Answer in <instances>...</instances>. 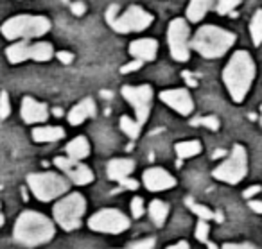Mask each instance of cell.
Masks as SVG:
<instances>
[{"instance_id": "obj_22", "label": "cell", "mask_w": 262, "mask_h": 249, "mask_svg": "<svg viewBox=\"0 0 262 249\" xmlns=\"http://www.w3.org/2000/svg\"><path fill=\"white\" fill-rule=\"evenodd\" d=\"M6 56H8L9 63H13V65L27 61V59H29V43H27V41H16L11 47H8Z\"/></svg>"}, {"instance_id": "obj_4", "label": "cell", "mask_w": 262, "mask_h": 249, "mask_svg": "<svg viewBox=\"0 0 262 249\" xmlns=\"http://www.w3.org/2000/svg\"><path fill=\"white\" fill-rule=\"evenodd\" d=\"M2 34L8 40H18V38H38L51 31V20L45 16L34 15H18L9 18L2 26Z\"/></svg>"}, {"instance_id": "obj_37", "label": "cell", "mask_w": 262, "mask_h": 249, "mask_svg": "<svg viewBox=\"0 0 262 249\" xmlns=\"http://www.w3.org/2000/svg\"><path fill=\"white\" fill-rule=\"evenodd\" d=\"M56 58H58L59 61L63 63V65H69V63L74 61V54H72V52H65V51L58 52V54H56Z\"/></svg>"}, {"instance_id": "obj_3", "label": "cell", "mask_w": 262, "mask_h": 249, "mask_svg": "<svg viewBox=\"0 0 262 249\" xmlns=\"http://www.w3.org/2000/svg\"><path fill=\"white\" fill-rule=\"evenodd\" d=\"M233 41H235V34L228 33L217 26H205L196 33L192 40V47L203 58L214 59L221 58L232 47Z\"/></svg>"}, {"instance_id": "obj_1", "label": "cell", "mask_w": 262, "mask_h": 249, "mask_svg": "<svg viewBox=\"0 0 262 249\" xmlns=\"http://www.w3.org/2000/svg\"><path fill=\"white\" fill-rule=\"evenodd\" d=\"M54 222L33 210L20 213L13 228V238L26 247H36L54 237Z\"/></svg>"}, {"instance_id": "obj_24", "label": "cell", "mask_w": 262, "mask_h": 249, "mask_svg": "<svg viewBox=\"0 0 262 249\" xmlns=\"http://www.w3.org/2000/svg\"><path fill=\"white\" fill-rule=\"evenodd\" d=\"M149 215L157 226H164L165 219H167V215H169V206L165 205L164 201L155 199V201H151V205H149Z\"/></svg>"}, {"instance_id": "obj_46", "label": "cell", "mask_w": 262, "mask_h": 249, "mask_svg": "<svg viewBox=\"0 0 262 249\" xmlns=\"http://www.w3.org/2000/svg\"><path fill=\"white\" fill-rule=\"evenodd\" d=\"M52 113H54L56 117H61V115H63V111H61L59 108H54V111H52Z\"/></svg>"}, {"instance_id": "obj_8", "label": "cell", "mask_w": 262, "mask_h": 249, "mask_svg": "<svg viewBox=\"0 0 262 249\" xmlns=\"http://www.w3.org/2000/svg\"><path fill=\"white\" fill-rule=\"evenodd\" d=\"M88 228L97 233H110V235H117L122 233L129 228V219L124 215L120 210L115 208H104L99 210L97 213L90 217L88 220Z\"/></svg>"}, {"instance_id": "obj_13", "label": "cell", "mask_w": 262, "mask_h": 249, "mask_svg": "<svg viewBox=\"0 0 262 249\" xmlns=\"http://www.w3.org/2000/svg\"><path fill=\"white\" fill-rule=\"evenodd\" d=\"M160 99L162 102L172 108L174 111H178L180 115H190L194 109V102H192V97L187 90L183 88H176V90H165L160 94Z\"/></svg>"}, {"instance_id": "obj_25", "label": "cell", "mask_w": 262, "mask_h": 249, "mask_svg": "<svg viewBox=\"0 0 262 249\" xmlns=\"http://www.w3.org/2000/svg\"><path fill=\"white\" fill-rule=\"evenodd\" d=\"M176 154H178L180 160H187L192 158V156L200 154L201 152V144L198 140H189V142H180L176 144Z\"/></svg>"}, {"instance_id": "obj_5", "label": "cell", "mask_w": 262, "mask_h": 249, "mask_svg": "<svg viewBox=\"0 0 262 249\" xmlns=\"http://www.w3.org/2000/svg\"><path fill=\"white\" fill-rule=\"evenodd\" d=\"M84 212H86V199L77 192L59 199L52 208L54 220L65 231L77 230L81 226V219H83Z\"/></svg>"}, {"instance_id": "obj_34", "label": "cell", "mask_w": 262, "mask_h": 249, "mask_svg": "<svg viewBox=\"0 0 262 249\" xmlns=\"http://www.w3.org/2000/svg\"><path fill=\"white\" fill-rule=\"evenodd\" d=\"M153 247H155V238H144V240L131 244L127 249H153Z\"/></svg>"}, {"instance_id": "obj_31", "label": "cell", "mask_w": 262, "mask_h": 249, "mask_svg": "<svg viewBox=\"0 0 262 249\" xmlns=\"http://www.w3.org/2000/svg\"><path fill=\"white\" fill-rule=\"evenodd\" d=\"M9 113H11L9 95H8V92H2V94H0V119H8Z\"/></svg>"}, {"instance_id": "obj_36", "label": "cell", "mask_w": 262, "mask_h": 249, "mask_svg": "<svg viewBox=\"0 0 262 249\" xmlns=\"http://www.w3.org/2000/svg\"><path fill=\"white\" fill-rule=\"evenodd\" d=\"M70 9H72V13L76 16H81V15H84V13H86V6H84L83 2H79V0H77V2H74V4L70 6Z\"/></svg>"}, {"instance_id": "obj_18", "label": "cell", "mask_w": 262, "mask_h": 249, "mask_svg": "<svg viewBox=\"0 0 262 249\" xmlns=\"http://www.w3.org/2000/svg\"><path fill=\"white\" fill-rule=\"evenodd\" d=\"M94 115H95V102L92 101L90 97H86V99H83L79 104H76L70 109L69 122L72 124V126H79V124H83L84 120Z\"/></svg>"}, {"instance_id": "obj_39", "label": "cell", "mask_w": 262, "mask_h": 249, "mask_svg": "<svg viewBox=\"0 0 262 249\" xmlns=\"http://www.w3.org/2000/svg\"><path fill=\"white\" fill-rule=\"evenodd\" d=\"M221 249H257L251 244H225Z\"/></svg>"}, {"instance_id": "obj_33", "label": "cell", "mask_w": 262, "mask_h": 249, "mask_svg": "<svg viewBox=\"0 0 262 249\" xmlns=\"http://www.w3.org/2000/svg\"><path fill=\"white\" fill-rule=\"evenodd\" d=\"M131 215L135 219L144 215V201L140 197H133V201H131Z\"/></svg>"}, {"instance_id": "obj_27", "label": "cell", "mask_w": 262, "mask_h": 249, "mask_svg": "<svg viewBox=\"0 0 262 249\" xmlns=\"http://www.w3.org/2000/svg\"><path fill=\"white\" fill-rule=\"evenodd\" d=\"M250 33H251V40L255 45L262 43V11H257L250 24Z\"/></svg>"}, {"instance_id": "obj_49", "label": "cell", "mask_w": 262, "mask_h": 249, "mask_svg": "<svg viewBox=\"0 0 262 249\" xmlns=\"http://www.w3.org/2000/svg\"><path fill=\"white\" fill-rule=\"evenodd\" d=\"M260 124H262V119H260Z\"/></svg>"}, {"instance_id": "obj_2", "label": "cell", "mask_w": 262, "mask_h": 249, "mask_svg": "<svg viewBox=\"0 0 262 249\" xmlns=\"http://www.w3.org/2000/svg\"><path fill=\"white\" fill-rule=\"evenodd\" d=\"M255 77V63L246 51H237L223 70V81L235 102H243Z\"/></svg>"}, {"instance_id": "obj_23", "label": "cell", "mask_w": 262, "mask_h": 249, "mask_svg": "<svg viewBox=\"0 0 262 249\" xmlns=\"http://www.w3.org/2000/svg\"><path fill=\"white\" fill-rule=\"evenodd\" d=\"M54 56V51H52L51 43H45V41H40V43H33L29 45V59H34V61H49V59Z\"/></svg>"}, {"instance_id": "obj_28", "label": "cell", "mask_w": 262, "mask_h": 249, "mask_svg": "<svg viewBox=\"0 0 262 249\" xmlns=\"http://www.w3.org/2000/svg\"><path fill=\"white\" fill-rule=\"evenodd\" d=\"M187 205H189V208L192 210L194 213H196L198 217H200L201 220H210V219H215V213L212 212V210H208L207 206L203 205H198V202H194L192 199H187Z\"/></svg>"}, {"instance_id": "obj_32", "label": "cell", "mask_w": 262, "mask_h": 249, "mask_svg": "<svg viewBox=\"0 0 262 249\" xmlns=\"http://www.w3.org/2000/svg\"><path fill=\"white\" fill-rule=\"evenodd\" d=\"M208 231H210V228H208L207 220L200 219V222H198V226H196V238L200 242H205V244H207L208 242Z\"/></svg>"}, {"instance_id": "obj_44", "label": "cell", "mask_w": 262, "mask_h": 249, "mask_svg": "<svg viewBox=\"0 0 262 249\" xmlns=\"http://www.w3.org/2000/svg\"><path fill=\"white\" fill-rule=\"evenodd\" d=\"M183 77H185V81L190 84V86H196V79H192V76H190L189 72H183Z\"/></svg>"}, {"instance_id": "obj_9", "label": "cell", "mask_w": 262, "mask_h": 249, "mask_svg": "<svg viewBox=\"0 0 262 249\" xmlns=\"http://www.w3.org/2000/svg\"><path fill=\"white\" fill-rule=\"evenodd\" d=\"M189 26L183 18H174L169 24V51L176 61H187L190 58L189 52Z\"/></svg>"}, {"instance_id": "obj_10", "label": "cell", "mask_w": 262, "mask_h": 249, "mask_svg": "<svg viewBox=\"0 0 262 249\" xmlns=\"http://www.w3.org/2000/svg\"><path fill=\"white\" fill-rule=\"evenodd\" d=\"M122 95L135 109L137 122L142 126L149 119V109L151 101H153V88L149 84H142V86H122Z\"/></svg>"}, {"instance_id": "obj_21", "label": "cell", "mask_w": 262, "mask_h": 249, "mask_svg": "<svg viewBox=\"0 0 262 249\" xmlns=\"http://www.w3.org/2000/svg\"><path fill=\"white\" fill-rule=\"evenodd\" d=\"M212 4H214V0H190L189 8H187V18L194 24L200 22L212 8Z\"/></svg>"}, {"instance_id": "obj_15", "label": "cell", "mask_w": 262, "mask_h": 249, "mask_svg": "<svg viewBox=\"0 0 262 249\" xmlns=\"http://www.w3.org/2000/svg\"><path fill=\"white\" fill-rule=\"evenodd\" d=\"M22 119L27 124H38V122H45L49 117V109L43 102L34 101L33 97H24L22 101Z\"/></svg>"}, {"instance_id": "obj_48", "label": "cell", "mask_w": 262, "mask_h": 249, "mask_svg": "<svg viewBox=\"0 0 262 249\" xmlns=\"http://www.w3.org/2000/svg\"><path fill=\"white\" fill-rule=\"evenodd\" d=\"M4 226V215H2V213H0V228Z\"/></svg>"}, {"instance_id": "obj_16", "label": "cell", "mask_w": 262, "mask_h": 249, "mask_svg": "<svg viewBox=\"0 0 262 249\" xmlns=\"http://www.w3.org/2000/svg\"><path fill=\"white\" fill-rule=\"evenodd\" d=\"M158 43L151 38H144V40H135L129 45V54L133 58L140 59V61H153L157 58Z\"/></svg>"}, {"instance_id": "obj_41", "label": "cell", "mask_w": 262, "mask_h": 249, "mask_svg": "<svg viewBox=\"0 0 262 249\" xmlns=\"http://www.w3.org/2000/svg\"><path fill=\"white\" fill-rule=\"evenodd\" d=\"M258 192H260V187H258V185H255V187H250V188H246V190H244V197L250 199L251 195L258 194Z\"/></svg>"}, {"instance_id": "obj_38", "label": "cell", "mask_w": 262, "mask_h": 249, "mask_svg": "<svg viewBox=\"0 0 262 249\" xmlns=\"http://www.w3.org/2000/svg\"><path fill=\"white\" fill-rule=\"evenodd\" d=\"M120 187L126 188V190H137V188H139V183H137L135 179H129V177H126V179L120 181Z\"/></svg>"}, {"instance_id": "obj_40", "label": "cell", "mask_w": 262, "mask_h": 249, "mask_svg": "<svg viewBox=\"0 0 262 249\" xmlns=\"http://www.w3.org/2000/svg\"><path fill=\"white\" fill-rule=\"evenodd\" d=\"M117 11H119V6H110L108 11H106V20L110 22V26H112L113 20H115L113 16H115V13H117Z\"/></svg>"}, {"instance_id": "obj_19", "label": "cell", "mask_w": 262, "mask_h": 249, "mask_svg": "<svg viewBox=\"0 0 262 249\" xmlns=\"http://www.w3.org/2000/svg\"><path fill=\"white\" fill-rule=\"evenodd\" d=\"M65 137V131L63 127L56 126H41L34 127L33 129V140L40 142V144H49V142H58Z\"/></svg>"}, {"instance_id": "obj_6", "label": "cell", "mask_w": 262, "mask_h": 249, "mask_svg": "<svg viewBox=\"0 0 262 249\" xmlns=\"http://www.w3.org/2000/svg\"><path fill=\"white\" fill-rule=\"evenodd\" d=\"M27 185H29L34 197L43 202L52 201V199L59 197V195H63L69 190V181L54 172L29 174L27 176Z\"/></svg>"}, {"instance_id": "obj_30", "label": "cell", "mask_w": 262, "mask_h": 249, "mask_svg": "<svg viewBox=\"0 0 262 249\" xmlns=\"http://www.w3.org/2000/svg\"><path fill=\"white\" fill-rule=\"evenodd\" d=\"M239 4H241V0H217V13L219 15L232 13Z\"/></svg>"}, {"instance_id": "obj_26", "label": "cell", "mask_w": 262, "mask_h": 249, "mask_svg": "<svg viewBox=\"0 0 262 249\" xmlns=\"http://www.w3.org/2000/svg\"><path fill=\"white\" fill-rule=\"evenodd\" d=\"M140 127L142 126H140L137 120L129 119V117H126V115L120 117V129H122L129 138H133V140L140 134Z\"/></svg>"}, {"instance_id": "obj_17", "label": "cell", "mask_w": 262, "mask_h": 249, "mask_svg": "<svg viewBox=\"0 0 262 249\" xmlns=\"http://www.w3.org/2000/svg\"><path fill=\"white\" fill-rule=\"evenodd\" d=\"M135 170V162L133 160H126V158H117V160H112V162L108 163V169H106V172H108V177L113 181H122L126 179L127 176H129L131 172Z\"/></svg>"}, {"instance_id": "obj_45", "label": "cell", "mask_w": 262, "mask_h": 249, "mask_svg": "<svg viewBox=\"0 0 262 249\" xmlns=\"http://www.w3.org/2000/svg\"><path fill=\"white\" fill-rule=\"evenodd\" d=\"M207 245H208V249H221V247H217L214 242H207Z\"/></svg>"}, {"instance_id": "obj_12", "label": "cell", "mask_w": 262, "mask_h": 249, "mask_svg": "<svg viewBox=\"0 0 262 249\" xmlns=\"http://www.w3.org/2000/svg\"><path fill=\"white\" fill-rule=\"evenodd\" d=\"M56 167L58 169H61L63 172L67 174V177H69L72 183L76 185H88L94 181V172H92L90 169H88L84 163H81L79 160H72V158H61V156H58V158L54 160Z\"/></svg>"}, {"instance_id": "obj_42", "label": "cell", "mask_w": 262, "mask_h": 249, "mask_svg": "<svg viewBox=\"0 0 262 249\" xmlns=\"http://www.w3.org/2000/svg\"><path fill=\"white\" fill-rule=\"evenodd\" d=\"M250 208L257 213H262V202L260 201H250Z\"/></svg>"}, {"instance_id": "obj_35", "label": "cell", "mask_w": 262, "mask_h": 249, "mask_svg": "<svg viewBox=\"0 0 262 249\" xmlns=\"http://www.w3.org/2000/svg\"><path fill=\"white\" fill-rule=\"evenodd\" d=\"M144 61H140V59H135V61L127 63V65H124L122 69H120V72L122 74H129V72H135V70H139L140 66H142Z\"/></svg>"}, {"instance_id": "obj_47", "label": "cell", "mask_w": 262, "mask_h": 249, "mask_svg": "<svg viewBox=\"0 0 262 249\" xmlns=\"http://www.w3.org/2000/svg\"><path fill=\"white\" fill-rule=\"evenodd\" d=\"M225 154V151H215L214 152V158H219V156H223Z\"/></svg>"}, {"instance_id": "obj_14", "label": "cell", "mask_w": 262, "mask_h": 249, "mask_svg": "<svg viewBox=\"0 0 262 249\" xmlns=\"http://www.w3.org/2000/svg\"><path fill=\"white\" fill-rule=\"evenodd\" d=\"M144 187L149 192H162L169 190L176 185V179L167 172L165 169L160 167H151L144 172Z\"/></svg>"}, {"instance_id": "obj_11", "label": "cell", "mask_w": 262, "mask_h": 249, "mask_svg": "<svg viewBox=\"0 0 262 249\" xmlns=\"http://www.w3.org/2000/svg\"><path fill=\"white\" fill-rule=\"evenodd\" d=\"M153 22V16L149 15L147 11H144L142 8L139 6H131L122 16L113 20L112 27L113 31L120 34H126V33H139V31H144L151 26Z\"/></svg>"}, {"instance_id": "obj_43", "label": "cell", "mask_w": 262, "mask_h": 249, "mask_svg": "<svg viewBox=\"0 0 262 249\" xmlns=\"http://www.w3.org/2000/svg\"><path fill=\"white\" fill-rule=\"evenodd\" d=\"M167 249H190V247H189V242L182 240V242H178V244H174V245H169Z\"/></svg>"}, {"instance_id": "obj_29", "label": "cell", "mask_w": 262, "mask_h": 249, "mask_svg": "<svg viewBox=\"0 0 262 249\" xmlns=\"http://www.w3.org/2000/svg\"><path fill=\"white\" fill-rule=\"evenodd\" d=\"M192 126H205L212 131H217L219 129V120L215 117H201V119L192 120Z\"/></svg>"}, {"instance_id": "obj_20", "label": "cell", "mask_w": 262, "mask_h": 249, "mask_svg": "<svg viewBox=\"0 0 262 249\" xmlns=\"http://www.w3.org/2000/svg\"><path fill=\"white\" fill-rule=\"evenodd\" d=\"M67 154H69V158L79 160L81 162V160L90 154V144H88V140L84 137L74 138V140L69 142V145H67Z\"/></svg>"}, {"instance_id": "obj_7", "label": "cell", "mask_w": 262, "mask_h": 249, "mask_svg": "<svg viewBox=\"0 0 262 249\" xmlns=\"http://www.w3.org/2000/svg\"><path fill=\"white\" fill-rule=\"evenodd\" d=\"M248 172V156L243 145H235L232 149V154L228 160L221 163L217 169L214 170V177L219 181H225L230 185H237Z\"/></svg>"}]
</instances>
